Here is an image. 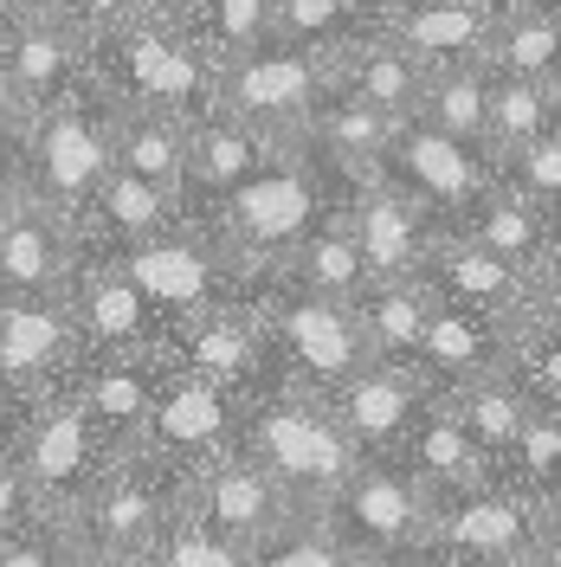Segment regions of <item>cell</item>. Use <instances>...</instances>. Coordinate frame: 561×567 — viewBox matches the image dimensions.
I'll return each instance as SVG.
<instances>
[{
  "mask_svg": "<svg viewBox=\"0 0 561 567\" xmlns=\"http://www.w3.org/2000/svg\"><path fill=\"white\" fill-rule=\"evenodd\" d=\"M349 187H355V175H343L329 155H316L310 142H278L252 175H239L220 200L181 213V219L207 226L233 258L272 271V265H284L297 251V239L310 226H323L329 213L349 200Z\"/></svg>",
  "mask_w": 561,
  "mask_h": 567,
  "instance_id": "obj_1",
  "label": "cell"
},
{
  "mask_svg": "<svg viewBox=\"0 0 561 567\" xmlns=\"http://www.w3.org/2000/svg\"><path fill=\"white\" fill-rule=\"evenodd\" d=\"M213 59L207 45L169 13H149L91 39V84L116 110H162L175 123H201L213 110Z\"/></svg>",
  "mask_w": 561,
  "mask_h": 567,
  "instance_id": "obj_2",
  "label": "cell"
},
{
  "mask_svg": "<svg viewBox=\"0 0 561 567\" xmlns=\"http://www.w3.org/2000/svg\"><path fill=\"white\" fill-rule=\"evenodd\" d=\"M252 310H258V342H265V381L272 388L329 400L368 361V342H361V322H355L349 303L304 290L297 278H284L278 265L258 278Z\"/></svg>",
  "mask_w": 561,
  "mask_h": 567,
  "instance_id": "obj_3",
  "label": "cell"
},
{
  "mask_svg": "<svg viewBox=\"0 0 561 567\" xmlns=\"http://www.w3.org/2000/svg\"><path fill=\"white\" fill-rule=\"evenodd\" d=\"M239 452L278 484L290 509H323L329 491L349 477L355 464V445L343 439V425L329 420V406L310 400V393L272 388V381H258L246 393Z\"/></svg>",
  "mask_w": 561,
  "mask_h": 567,
  "instance_id": "obj_4",
  "label": "cell"
},
{
  "mask_svg": "<svg viewBox=\"0 0 561 567\" xmlns=\"http://www.w3.org/2000/svg\"><path fill=\"white\" fill-rule=\"evenodd\" d=\"M426 542L452 567H523L536 555L561 548V503L529 496L517 484L478 477L452 496H432Z\"/></svg>",
  "mask_w": 561,
  "mask_h": 567,
  "instance_id": "obj_5",
  "label": "cell"
},
{
  "mask_svg": "<svg viewBox=\"0 0 561 567\" xmlns=\"http://www.w3.org/2000/svg\"><path fill=\"white\" fill-rule=\"evenodd\" d=\"M116 265H123L130 284L162 310L169 329H181L187 317H207V310L252 303V297H258V278H265L258 265L233 258L207 226H194V219H181V213L169 226H155L149 239H136Z\"/></svg>",
  "mask_w": 561,
  "mask_h": 567,
  "instance_id": "obj_6",
  "label": "cell"
},
{
  "mask_svg": "<svg viewBox=\"0 0 561 567\" xmlns=\"http://www.w3.org/2000/svg\"><path fill=\"white\" fill-rule=\"evenodd\" d=\"M116 458H123V452L91 425L84 400L71 388V374L27 406L20 439H13V464H20V477H27V491H33V509L45 523H59V529H71V516L84 509V496L98 491V477H104Z\"/></svg>",
  "mask_w": 561,
  "mask_h": 567,
  "instance_id": "obj_7",
  "label": "cell"
},
{
  "mask_svg": "<svg viewBox=\"0 0 561 567\" xmlns=\"http://www.w3.org/2000/svg\"><path fill=\"white\" fill-rule=\"evenodd\" d=\"M246 393L252 388H220L207 374L187 368H162V381L149 393V413L130 432V458H142L155 477H194L201 464L239 452V420H246Z\"/></svg>",
  "mask_w": 561,
  "mask_h": 567,
  "instance_id": "obj_8",
  "label": "cell"
},
{
  "mask_svg": "<svg viewBox=\"0 0 561 567\" xmlns=\"http://www.w3.org/2000/svg\"><path fill=\"white\" fill-rule=\"evenodd\" d=\"M110 104L104 91H78L65 104L33 110L20 130V168H27V194L39 207H52L59 219H78L84 200L98 194V181L110 175Z\"/></svg>",
  "mask_w": 561,
  "mask_h": 567,
  "instance_id": "obj_9",
  "label": "cell"
},
{
  "mask_svg": "<svg viewBox=\"0 0 561 567\" xmlns=\"http://www.w3.org/2000/svg\"><path fill=\"white\" fill-rule=\"evenodd\" d=\"M368 175L387 181V187H400V194L446 233L484 187H497V155L478 148V142H452L446 130H432L420 116H400V123L387 130V142H381V155H375Z\"/></svg>",
  "mask_w": 561,
  "mask_h": 567,
  "instance_id": "obj_10",
  "label": "cell"
},
{
  "mask_svg": "<svg viewBox=\"0 0 561 567\" xmlns=\"http://www.w3.org/2000/svg\"><path fill=\"white\" fill-rule=\"evenodd\" d=\"M323 84H329L323 59H310L304 45H284V39H258L239 59H220L213 110L239 116L265 142H304V123H310Z\"/></svg>",
  "mask_w": 561,
  "mask_h": 567,
  "instance_id": "obj_11",
  "label": "cell"
},
{
  "mask_svg": "<svg viewBox=\"0 0 561 567\" xmlns=\"http://www.w3.org/2000/svg\"><path fill=\"white\" fill-rule=\"evenodd\" d=\"M414 278L446 297V303H465V310H484L497 322H536V317H561V278H529L517 265H503L497 251L471 246L465 233H432L420 271Z\"/></svg>",
  "mask_w": 561,
  "mask_h": 567,
  "instance_id": "obj_12",
  "label": "cell"
},
{
  "mask_svg": "<svg viewBox=\"0 0 561 567\" xmlns=\"http://www.w3.org/2000/svg\"><path fill=\"white\" fill-rule=\"evenodd\" d=\"M426 509H432L426 491L394 458H355L349 477L329 491V503L316 516H323V529L343 542V555L361 567L368 555H387L400 542H420Z\"/></svg>",
  "mask_w": 561,
  "mask_h": 567,
  "instance_id": "obj_13",
  "label": "cell"
},
{
  "mask_svg": "<svg viewBox=\"0 0 561 567\" xmlns=\"http://www.w3.org/2000/svg\"><path fill=\"white\" fill-rule=\"evenodd\" d=\"M65 310L71 329H78V354H155V361H169L175 329L130 284L123 265H71Z\"/></svg>",
  "mask_w": 561,
  "mask_h": 567,
  "instance_id": "obj_14",
  "label": "cell"
},
{
  "mask_svg": "<svg viewBox=\"0 0 561 567\" xmlns=\"http://www.w3.org/2000/svg\"><path fill=\"white\" fill-rule=\"evenodd\" d=\"M78 368L65 290H0V393L33 406Z\"/></svg>",
  "mask_w": 561,
  "mask_h": 567,
  "instance_id": "obj_15",
  "label": "cell"
},
{
  "mask_svg": "<svg viewBox=\"0 0 561 567\" xmlns=\"http://www.w3.org/2000/svg\"><path fill=\"white\" fill-rule=\"evenodd\" d=\"M426 400H432V388H426L414 368L368 354L323 406H329V420L343 425V439L355 445V458H394L400 439L414 432V420L426 413Z\"/></svg>",
  "mask_w": 561,
  "mask_h": 567,
  "instance_id": "obj_16",
  "label": "cell"
},
{
  "mask_svg": "<svg viewBox=\"0 0 561 567\" xmlns=\"http://www.w3.org/2000/svg\"><path fill=\"white\" fill-rule=\"evenodd\" d=\"M169 509H175V484H169V477H155L142 458L123 452V458L98 477V491L84 496V509L71 516V535H84V542H91V548H104V555L142 561V555H149V542H155L162 523H169Z\"/></svg>",
  "mask_w": 561,
  "mask_h": 567,
  "instance_id": "obj_17",
  "label": "cell"
},
{
  "mask_svg": "<svg viewBox=\"0 0 561 567\" xmlns=\"http://www.w3.org/2000/svg\"><path fill=\"white\" fill-rule=\"evenodd\" d=\"M175 503L187 516H201L213 535H226L233 548H252L265 529H278L284 516H290L284 491L246 458V452H226V458L201 464L194 477H181Z\"/></svg>",
  "mask_w": 561,
  "mask_h": 567,
  "instance_id": "obj_18",
  "label": "cell"
},
{
  "mask_svg": "<svg viewBox=\"0 0 561 567\" xmlns=\"http://www.w3.org/2000/svg\"><path fill=\"white\" fill-rule=\"evenodd\" d=\"M510 0H407L387 13V39L426 71H465L484 65V45H491V20Z\"/></svg>",
  "mask_w": 561,
  "mask_h": 567,
  "instance_id": "obj_19",
  "label": "cell"
},
{
  "mask_svg": "<svg viewBox=\"0 0 561 567\" xmlns=\"http://www.w3.org/2000/svg\"><path fill=\"white\" fill-rule=\"evenodd\" d=\"M343 226H349V239H355V251H361V271H368V278H414L426 246H432V233H439L400 187H387V181H375V175H361L349 187Z\"/></svg>",
  "mask_w": 561,
  "mask_h": 567,
  "instance_id": "obj_20",
  "label": "cell"
},
{
  "mask_svg": "<svg viewBox=\"0 0 561 567\" xmlns=\"http://www.w3.org/2000/svg\"><path fill=\"white\" fill-rule=\"evenodd\" d=\"M0 59L13 71V91H20L27 116L91 91V39L71 33L65 20H52L45 7H33L13 33L0 39Z\"/></svg>",
  "mask_w": 561,
  "mask_h": 567,
  "instance_id": "obj_21",
  "label": "cell"
},
{
  "mask_svg": "<svg viewBox=\"0 0 561 567\" xmlns=\"http://www.w3.org/2000/svg\"><path fill=\"white\" fill-rule=\"evenodd\" d=\"M446 233H465L471 246L497 251L503 265H517L529 278H561V213L536 207L510 187H484Z\"/></svg>",
  "mask_w": 561,
  "mask_h": 567,
  "instance_id": "obj_22",
  "label": "cell"
},
{
  "mask_svg": "<svg viewBox=\"0 0 561 567\" xmlns=\"http://www.w3.org/2000/svg\"><path fill=\"white\" fill-rule=\"evenodd\" d=\"M169 219H175V194L110 168L98 181V194L84 200V213L71 219V265H116L136 239H149Z\"/></svg>",
  "mask_w": 561,
  "mask_h": 567,
  "instance_id": "obj_23",
  "label": "cell"
},
{
  "mask_svg": "<svg viewBox=\"0 0 561 567\" xmlns=\"http://www.w3.org/2000/svg\"><path fill=\"white\" fill-rule=\"evenodd\" d=\"M503 349H510V322L432 297L420 349H414V374H420L432 393H452V388H465V381L497 374V368H503Z\"/></svg>",
  "mask_w": 561,
  "mask_h": 567,
  "instance_id": "obj_24",
  "label": "cell"
},
{
  "mask_svg": "<svg viewBox=\"0 0 561 567\" xmlns=\"http://www.w3.org/2000/svg\"><path fill=\"white\" fill-rule=\"evenodd\" d=\"M169 368L207 374L220 388H258L265 381V342H258V310L233 303V310H207L187 317L169 342Z\"/></svg>",
  "mask_w": 561,
  "mask_h": 567,
  "instance_id": "obj_25",
  "label": "cell"
},
{
  "mask_svg": "<svg viewBox=\"0 0 561 567\" xmlns=\"http://www.w3.org/2000/svg\"><path fill=\"white\" fill-rule=\"evenodd\" d=\"M278 142H265L258 130H246L239 116L207 110L201 123H187V162H181V187H175V213H194L220 200L239 175H252Z\"/></svg>",
  "mask_w": 561,
  "mask_h": 567,
  "instance_id": "obj_26",
  "label": "cell"
},
{
  "mask_svg": "<svg viewBox=\"0 0 561 567\" xmlns=\"http://www.w3.org/2000/svg\"><path fill=\"white\" fill-rule=\"evenodd\" d=\"M162 368H169V361H155V354H78L71 388L84 400L91 425L104 432L116 452L130 445V432H136L142 413H149V393L162 381Z\"/></svg>",
  "mask_w": 561,
  "mask_h": 567,
  "instance_id": "obj_27",
  "label": "cell"
},
{
  "mask_svg": "<svg viewBox=\"0 0 561 567\" xmlns=\"http://www.w3.org/2000/svg\"><path fill=\"white\" fill-rule=\"evenodd\" d=\"M71 226L33 194L0 213V290H65Z\"/></svg>",
  "mask_w": 561,
  "mask_h": 567,
  "instance_id": "obj_28",
  "label": "cell"
},
{
  "mask_svg": "<svg viewBox=\"0 0 561 567\" xmlns=\"http://www.w3.org/2000/svg\"><path fill=\"white\" fill-rule=\"evenodd\" d=\"M329 84L336 91H349V97H361L368 110H381V116H414V104H420V91H426V71L381 33H368V39H355L349 52H336L329 59Z\"/></svg>",
  "mask_w": 561,
  "mask_h": 567,
  "instance_id": "obj_29",
  "label": "cell"
},
{
  "mask_svg": "<svg viewBox=\"0 0 561 567\" xmlns=\"http://www.w3.org/2000/svg\"><path fill=\"white\" fill-rule=\"evenodd\" d=\"M394 464H400V471L426 491V503H432V496H452V491H465V484H478V477H484V464H478V452H471L465 425L452 420V406H446L439 393L426 400V413L414 420V432L400 439Z\"/></svg>",
  "mask_w": 561,
  "mask_h": 567,
  "instance_id": "obj_30",
  "label": "cell"
},
{
  "mask_svg": "<svg viewBox=\"0 0 561 567\" xmlns=\"http://www.w3.org/2000/svg\"><path fill=\"white\" fill-rule=\"evenodd\" d=\"M355 322H361V342L375 361H400L414 368V349H420L426 310H432V290L420 278H368L349 297Z\"/></svg>",
  "mask_w": 561,
  "mask_h": 567,
  "instance_id": "obj_31",
  "label": "cell"
},
{
  "mask_svg": "<svg viewBox=\"0 0 561 567\" xmlns=\"http://www.w3.org/2000/svg\"><path fill=\"white\" fill-rule=\"evenodd\" d=\"M446 406H452V420L465 425V439H471V452H478V464H484V477H497V464H503V452L517 445V432H523V420L536 413L523 400V388L497 368V374H484V381H465V388L439 393Z\"/></svg>",
  "mask_w": 561,
  "mask_h": 567,
  "instance_id": "obj_32",
  "label": "cell"
},
{
  "mask_svg": "<svg viewBox=\"0 0 561 567\" xmlns=\"http://www.w3.org/2000/svg\"><path fill=\"white\" fill-rule=\"evenodd\" d=\"M387 13L375 0H272V39L284 45H304L310 59H336V52H349L355 39L381 33Z\"/></svg>",
  "mask_w": 561,
  "mask_h": 567,
  "instance_id": "obj_33",
  "label": "cell"
},
{
  "mask_svg": "<svg viewBox=\"0 0 561 567\" xmlns=\"http://www.w3.org/2000/svg\"><path fill=\"white\" fill-rule=\"evenodd\" d=\"M387 130H394V116H381V110H368L361 97H349V91H336V84H323V97H316L310 123H304V142H310L316 155H329L343 175H368L375 168V155H381Z\"/></svg>",
  "mask_w": 561,
  "mask_h": 567,
  "instance_id": "obj_34",
  "label": "cell"
},
{
  "mask_svg": "<svg viewBox=\"0 0 561 567\" xmlns=\"http://www.w3.org/2000/svg\"><path fill=\"white\" fill-rule=\"evenodd\" d=\"M536 136H561V84H529L484 65V148L510 155Z\"/></svg>",
  "mask_w": 561,
  "mask_h": 567,
  "instance_id": "obj_35",
  "label": "cell"
},
{
  "mask_svg": "<svg viewBox=\"0 0 561 567\" xmlns=\"http://www.w3.org/2000/svg\"><path fill=\"white\" fill-rule=\"evenodd\" d=\"M181 162H187V123L162 116V110H116L110 116V168L175 194Z\"/></svg>",
  "mask_w": 561,
  "mask_h": 567,
  "instance_id": "obj_36",
  "label": "cell"
},
{
  "mask_svg": "<svg viewBox=\"0 0 561 567\" xmlns=\"http://www.w3.org/2000/svg\"><path fill=\"white\" fill-rule=\"evenodd\" d=\"M484 65L529 78V84H561V13L555 7H536L517 0L491 20V45H484Z\"/></svg>",
  "mask_w": 561,
  "mask_h": 567,
  "instance_id": "obj_37",
  "label": "cell"
},
{
  "mask_svg": "<svg viewBox=\"0 0 561 567\" xmlns=\"http://www.w3.org/2000/svg\"><path fill=\"white\" fill-rule=\"evenodd\" d=\"M278 271L284 278H297L304 290H323V297H343V303H349L355 290L368 284V271H361V251H355L349 226H343V207L329 213L323 226H310Z\"/></svg>",
  "mask_w": 561,
  "mask_h": 567,
  "instance_id": "obj_38",
  "label": "cell"
},
{
  "mask_svg": "<svg viewBox=\"0 0 561 567\" xmlns=\"http://www.w3.org/2000/svg\"><path fill=\"white\" fill-rule=\"evenodd\" d=\"M497 484H517L529 496H555L561 503V406H536L517 432V445L497 464Z\"/></svg>",
  "mask_w": 561,
  "mask_h": 567,
  "instance_id": "obj_39",
  "label": "cell"
},
{
  "mask_svg": "<svg viewBox=\"0 0 561 567\" xmlns=\"http://www.w3.org/2000/svg\"><path fill=\"white\" fill-rule=\"evenodd\" d=\"M414 116H420V123H432V130H446L452 142H478V148H484V65H465V71H439V78H426Z\"/></svg>",
  "mask_w": 561,
  "mask_h": 567,
  "instance_id": "obj_40",
  "label": "cell"
},
{
  "mask_svg": "<svg viewBox=\"0 0 561 567\" xmlns=\"http://www.w3.org/2000/svg\"><path fill=\"white\" fill-rule=\"evenodd\" d=\"M246 567H355L343 555V542L323 529L316 509H290L278 529H265L246 548Z\"/></svg>",
  "mask_w": 561,
  "mask_h": 567,
  "instance_id": "obj_41",
  "label": "cell"
},
{
  "mask_svg": "<svg viewBox=\"0 0 561 567\" xmlns=\"http://www.w3.org/2000/svg\"><path fill=\"white\" fill-rule=\"evenodd\" d=\"M187 33L207 45V59H239L252 52L258 39H272V0H201L187 20H181Z\"/></svg>",
  "mask_w": 561,
  "mask_h": 567,
  "instance_id": "obj_42",
  "label": "cell"
},
{
  "mask_svg": "<svg viewBox=\"0 0 561 567\" xmlns=\"http://www.w3.org/2000/svg\"><path fill=\"white\" fill-rule=\"evenodd\" d=\"M142 567H246V548H233L226 535H213L201 516H187L175 503L169 523H162V535L149 542Z\"/></svg>",
  "mask_w": 561,
  "mask_h": 567,
  "instance_id": "obj_43",
  "label": "cell"
},
{
  "mask_svg": "<svg viewBox=\"0 0 561 567\" xmlns=\"http://www.w3.org/2000/svg\"><path fill=\"white\" fill-rule=\"evenodd\" d=\"M497 187L561 213V136H536L523 148H510V155H497Z\"/></svg>",
  "mask_w": 561,
  "mask_h": 567,
  "instance_id": "obj_44",
  "label": "cell"
},
{
  "mask_svg": "<svg viewBox=\"0 0 561 567\" xmlns=\"http://www.w3.org/2000/svg\"><path fill=\"white\" fill-rule=\"evenodd\" d=\"M39 7L84 39H98V33H110V27H123V20L142 13V0H39Z\"/></svg>",
  "mask_w": 561,
  "mask_h": 567,
  "instance_id": "obj_45",
  "label": "cell"
},
{
  "mask_svg": "<svg viewBox=\"0 0 561 567\" xmlns=\"http://www.w3.org/2000/svg\"><path fill=\"white\" fill-rule=\"evenodd\" d=\"M65 529L59 523H27V529L0 535V567H59Z\"/></svg>",
  "mask_w": 561,
  "mask_h": 567,
  "instance_id": "obj_46",
  "label": "cell"
},
{
  "mask_svg": "<svg viewBox=\"0 0 561 567\" xmlns=\"http://www.w3.org/2000/svg\"><path fill=\"white\" fill-rule=\"evenodd\" d=\"M27 523H45V516L33 509V491H27V477H20L13 452H0V535L27 529Z\"/></svg>",
  "mask_w": 561,
  "mask_h": 567,
  "instance_id": "obj_47",
  "label": "cell"
},
{
  "mask_svg": "<svg viewBox=\"0 0 561 567\" xmlns=\"http://www.w3.org/2000/svg\"><path fill=\"white\" fill-rule=\"evenodd\" d=\"M27 200V168H20V136H0V213Z\"/></svg>",
  "mask_w": 561,
  "mask_h": 567,
  "instance_id": "obj_48",
  "label": "cell"
},
{
  "mask_svg": "<svg viewBox=\"0 0 561 567\" xmlns=\"http://www.w3.org/2000/svg\"><path fill=\"white\" fill-rule=\"evenodd\" d=\"M361 567H452V561L420 535V542H400V548H387V555H368Z\"/></svg>",
  "mask_w": 561,
  "mask_h": 567,
  "instance_id": "obj_49",
  "label": "cell"
},
{
  "mask_svg": "<svg viewBox=\"0 0 561 567\" xmlns=\"http://www.w3.org/2000/svg\"><path fill=\"white\" fill-rule=\"evenodd\" d=\"M59 567H142V561H123V555H104V548H91L84 535L65 529V548H59Z\"/></svg>",
  "mask_w": 561,
  "mask_h": 567,
  "instance_id": "obj_50",
  "label": "cell"
},
{
  "mask_svg": "<svg viewBox=\"0 0 561 567\" xmlns=\"http://www.w3.org/2000/svg\"><path fill=\"white\" fill-rule=\"evenodd\" d=\"M27 130V104H20V91H13V71L0 59V136H20Z\"/></svg>",
  "mask_w": 561,
  "mask_h": 567,
  "instance_id": "obj_51",
  "label": "cell"
},
{
  "mask_svg": "<svg viewBox=\"0 0 561 567\" xmlns=\"http://www.w3.org/2000/svg\"><path fill=\"white\" fill-rule=\"evenodd\" d=\"M20 420H27V406H20V400H0V452H13V439H20Z\"/></svg>",
  "mask_w": 561,
  "mask_h": 567,
  "instance_id": "obj_52",
  "label": "cell"
},
{
  "mask_svg": "<svg viewBox=\"0 0 561 567\" xmlns=\"http://www.w3.org/2000/svg\"><path fill=\"white\" fill-rule=\"evenodd\" d=\"M39 0H0V39L13 33V27H20V20H27V13H33Z\"/></svg>",
  "mask_w": 561,
  "mask_h": 567,
  "instance_id": "obj_53",
  "label": "cell"
},
{
  "mask_svg": "<svg viewBox=\"0 0 561 567\" xmlns=\"http://www.w3.org/2000/svg\"><path fill=\"white\" fill-rule=\"evenodd\" d=\"M142 7H149V13H169V20H187L201 0H142Z\"/></svg>",
  "mask_w": 561,
  "mask_h": 567,
  "instance_id": "obj_54",
  "label": "cell"
},
{
  "mask_svg": "<svg viewBox=\"0 0 561 567\" xmlns=\"http://www.w3.org/2000/svg\"><path fill=\"white\" fill-rule=\"evenodd\" d=\"M375 7H381V13H394V7H407V0H375Z\"/></svg>",
  "mask_w": 561,
  "mask_h": 567,
  "instance_id": "obj_55",
  "label": "cell"
},
{
  "mask_svg": "<svg viewBox=\"0 0 561 567\" xmlns=\"http://www.w3.org/2000/svg\"><path fill=\"white\" fill-rule=\"evenodd\" d=\"M0 400H7V393H0Z\"/></svg>",
  "mask_w": 561,
  "mask_h": 567,
  "instance_id": "obj_56",
  "label": "cell"
},
{
  "mask_svg": "<svg viewBox=\"0 0 561 567\" xmlns=\"http://www.w3.org/2000/svg\"><path fill=\"white\" fill-rule=\"evenodd\" d=\"M510 7H517V0H510Z\"/></svg>",
  "mask_w": 561,
  "mask_h": 567,
  "instance_id": "obj_57",
  "label": "cell"
}]
</instances>
